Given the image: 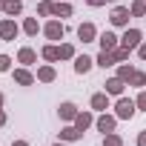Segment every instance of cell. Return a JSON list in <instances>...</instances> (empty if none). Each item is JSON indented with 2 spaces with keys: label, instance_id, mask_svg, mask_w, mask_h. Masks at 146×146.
<instances>
[{
  "label": "cell",
  "instance_id": "6da1fadb",
  "mask_svg": "<svg viewBox=\"0 0 146 146\" xmlns=\"http://www.w3.org/2000/svg\"><path fill=\"white\" fill-rule=\"evenodd\" d=\"M115 115H117V120H132V117L137 115V103H135L132 98L120 95V98L115 100Z\"/></svg>",
  "mask_w": 146,
  "mask_h": 146
},
{
  "label": "cell",
  "instance_id": "7a4b0ae2",
  "mask_svg": "<svg viewBox=\"0 0 146 146\" xmlns=\"http://www.w3.org/2000/svg\"><path fill=\"white\" fill-rule=\"evenodd\" d=\"M43 35H46V40L60 43V40H63V35H66V26H63L57 17H52V20H46V23H43Z\"/></svg>",
  "mask_w": 146,
  "mask_h": 146
},
{
  "label": "cell",
  "instance_id": "3957f363",
  "mask_svg": "<svg viewBox=\"0 0 146 146\" xmlns=\"http://www.w3.org/2000/svg\"><path fill=\"white\" fill-rule=\"evenodd\" d=\"M129 20H132V12H129V6H112V12H109V23L112 26H120V29H126L129 26Z\"/></svg>",
  "mask_w": 146,
  "mask_h": 146
},
{
  "label": "cell",
  "instance_id": "277c9868",
  "mask_svg": "<svg viewBox=\"0 0 146 146\" xmlns=\"http://www.w3.org/2000/svg\"><path fill=\"white\" fill-rule=\"evenodd\" d=\"M140 43H143V32H140V29H129V26H126V32L120 35V46H123V49H129V52H135Z\"/></svg>",
  "mask_w": 146,
  "mask_h": 146
},
{
  "label": "cell",
  "instance_id": "5b68a950",
  "mask_svg": "<svg viewBox=\"0 0 146 146\" xmlns=\"http://www.w3.org/2000/svg\"><path fill=\"white\" fill-rule=\"evenodd\" d=\"M20 32H23V29L17 26L15 17H3V20H0V40H9V43H12Z\"/></svg>",
  "mask_w": 146,
  "mask_h": 146
},
{
  "label": "cell",
  "instance_id": "8992f818",
  "mask_svg": "<svg viewBox=\"0 0 146 146\" xmlns=\"http://www.w3.org/2000/svg\"><path fill=\"white\" fill-rule=\"evenodd\" d=\"M98 35H100V32H98V26H95L92 20H86V23L78 26V40H80V43H98Z\"/></svg>",
  "mask_w": 146,
  "mask_h": 146
},
{
  "label": "cell",
  "instance_id": "52a82bcc",
  "mask_svg": "<svg viewBox=\"0 0 146 146\" xmlns=\"http://www.w3.org/2000/svg\"><path fill=\"white\" fill-rule=\"evenodd\" d=\"M115 126H117V115H109V112H100V117H95V129H98V132H103V135L115 132Z\"/></svg>",
  "mask_w": 146,
  "mask_h": 146
},
{
  "label": "cell",
  "instance_id": "ba28073f",
  "mask_svg": "<svg viewBox=\"0 0 146 146\" xmlns=\"http://www.w3.org/2000/svg\"><path fill=\"white\" fill-rule=\"evenodd\" d=\"M12 80L17 83V86H35V75L29 72V66H17V69H12Z\"/></svg>",
  "mask_w": 146,
  "mask_h": 146
},
{
  "label": "cell",
  "instance_id": "9c48e42d",
  "mask_svg": "<svg viewBox=\"0 0 146 146\" xmlns=\"http://www.w3.org/2000/svg\"><path fill=\"white\" fill-rule=\"evenodd\" d=\"M78 112H80V109H78L75 103H72V100H63V103L57 106V117H60L63 123H75V117H78Z\"/></svg>",
  "mask_w": 146,
  "mask_h": 146
},
{
  "label": "cell",
  "instance_id": "30bf717a",
  "mask_svg": "<svg viewBox=\"0 0 146 146\" xmlns=\"http://www.w3.org/2000/svg\"><path fill=\"white\" fill-rule=\"evenodd\" d=\"M98 43H100V49H103V52H115V49L120 46V37H117L115 32H109V29H106V32H100V35H98Z\"/></svg>",
  "mask_w": 146,
  "mask_h": 146
},
{
  "label": "cell",
  "instance_id": "8fae6325",
  "mask_svg": "<svg viewBox=\"0 0 146 146\" xmlns=\"http://www.w3.org/2000/svg\"><path fill=\"white\" fill-rule=\"evenodd\" d=\"M103 86H106V89H103V92H106V95H109V98H120V95H123V89H126V86H129V83H126V80H120V78H117V75H115V78H109V80H106V83H103Z\"/></svg>",
  "mask_w": 146,
  "mask_h": 146
},
{
  "label": "cell",
  "instance_id": "7c38bea8",
  "mask_svg": "<svg viewBox=\"0 0 146 146\" xmlns=\"http://www.w3.org/2000/svg\"><path fill=\"white\" fill-rule=\"evenodd\" d=\"M37 83H54L57 80V69L52 66V63H43V66H37Z\"/></svg>",
  "mask_w": 146,
  "mask_h": 146
},
{
  "label": "cell",
  "instance_id": "4fadbf2b",
  "mask_svg": "<svg viewBox=\"0 0 146 146\" xmlns=\"http://www.w3.org/2000/svg\"><path fill=\"white\" fill-rule=\"evenodd\" d=\"M89 106H92V112H106V109L112 106V100H109L106 92H95V95L89 98Z\"/></svg>",
  "mask_w": 146,
  "mask_h": 146
},
{
  "label": "cell",
  "instance_id": "5bb4252c",
  "mask_svg": "<svg viewBox=\"0 0 146 146\" xmlns=\"http://www.w3.org/2000/svg\"><path fill=\"white\" fill-rule=\"evenodd\" d=\"M57 135H60V140H63V143H75V140H80V137H83V132H80L75 123H66Z\"/></svg>",
  "mask_w": 146,
  "mask_h": 146
},
{
  "label": "cell",
  "instance_id": "9a60e30c",
  "mask_svg": "<svg viewBox=\"0 0 146 146\" xmlns=\"http://www.w3.org/2000/svg\"><path fill=\"white\" fill-rule=\"evenodd\" d=\"M92 66H95V57H89V54H78L75 57V72L78 75H89Z\"/></svg>",
  "mask_w": 146,
  "mask_h": 146
},
{
  "label": "cell",
  "instance_id": "2e32d148",
  "mask_svg": "<svg viewBox=\"0 0 146 146\" xmlns=\"http://www.w3.org/2000/svg\"><path fill=\"white\" fill-rule=\"evenodd\" d=\"M20 29H23V35H29V37H37V32H43V26L37 23V15H35V17H23Z\"/></svg>",
  "mask_w": 146,
  "mask_h": 146
},
{
  "label": "cell",
  "instance_id": "e0dca14e",
  "mask_svg": "<svg viewBox=\"0 0 146 146\" xmlns=\"http://www.w3.org/2000/svg\"><path fill=\"white\" fill-rule=\"evenodd\" d=\"M17 63H20V66H35V63H37V52H35L32 46H23V49L17 52Z\"/></svg>",
  "mask_w": 146,
  "mask_h": 146
},
{
  "label": "cell",
  "instance_id": "ac0fdd59",
  "mask_svg": "<svg viewBox=\"0 0 146 146\" xmlns=\"http://www.w3.org/2000/svg\"><path fill=\"white\" fill-rule=\"evenodd\" d=\"M40 57H43L46 63H57V60H60V46H54V43H46V46L40 49Z\"/></svg>",
  "mask_w": 146,
  "mask_h": 146
},
{
  "label": "cell",
  "instance_id": "d6986e66",
  "mask_svg": "<svg viewBox=\"0 0 146 146\" xmlns=\"http://www.w3.org/2000/svg\"><path fill=\"white\" fill-rule=\"evenodd\" d=\"M72 3L69 0H54V9H52V17H72Z\"/></svg>",
  "mask_w": 146,
  "mask_h": 146
},
{
  "label": "cell",
  "instance_id": "ffe728a7",
  "mask_svg": "<svg viewBox=\"0 0 146 146\" xmlns=\"http://www.w3.org/2000/svg\"><path fill=\"white\" fill-rule=\"evenodd\" d=\"M3 15L6 17H20L23 15V3L20 0H3Z\"/></svg>",
  "mask_w": 146,
  "mask_h": 146
},
{
  "label": "cell",
  "instance_id": "44dd1931",
  "mask_svg": "<svg viewBox=\"0 0 146 146\" xmlns=\"http://www.w3.org/2000/svg\"><path fill=\"white\" fill-rule=\"evenodd\" d=\"M75 126H78L80 132L92 129V126H95V115H92V112H78V117H75Z\"/></svg>",
  "mask_w": 146,
  "mask_h": 146
},
{
  "label": "cell",
  "instance_id": "7402d4cb",
  "mask_svg": "<svg viewBox=\"0 0 146 146\" xmlns=\"http://www.w3.org/2000/svg\"><path fill=\"white\" fill-rule=\"evenodd\" d=\"M95 66H100V69H112V66H117V60H115L112 52H103V49H100V54L95 57Z\"/></svg>",
  "mask_w": 146,
  "mask_h": 146
},
{
  "label": "cell",
  "instance_id": "603a6c76",
  "mask_svg": "<svg viewBox=\"0 0 146 146\" xmlns=\"http://www.w3.org/2000/svg\"><path fill=\"white\" fill-rule=\"evenodd\" d=\"M129 12H132V17H146V0H132Z\"/></svg>",
  "mask_w": 146,
  "mask_h": 146
},
{
  "label": "cell",
  "instance_id": "cb8c5ba5",
  "mask_svg": "<svg viewBox=\"0 0 146 146\" xmlns=\"http://www.w3.org/2000/svg\"><path fill=\"white\" fill-rule=\"evenodd\" d=\"M132 75H135V66H132V63H120V66H117V78H120V80H126V83H129V80H132Z\"/></svg>",
  "mask_w": 146,
  "mask_h": 146
},
{
  "label": "cell",
  "instance_id": "d4e9b609",
  "mask_svg": "<svg viewBox=\"0 0 146 146\" xmlns=\"http://www.w3.org/2000/svg\"><path fill=\"white\" fill-rule=\"evenodd\" d=\"M52 9H54V0H37V15L40 17H52Z\"/></svg>",
  "mask_w": 146,
  "mask_h": 146
},
{
  "label": "cell",
  "instance_id": "484cf974",
  "mask_svg": "<svg viewBox=\"0 0 146 146\" xmlns=\"http://www.w3.org/2000/svg\"><path fill=\"white\" fill-rule=\"evenodd\" d=\"M129 86H135V89H146V72H140V69H135V75H132V80H129Z\"/></svg>",
  "mask_w": 146,
  "mask_h": 146
},
{
  "label": "cell",
  "instance_id": "4316f807",
  "mask_svg": "<svg viewBox=\"0 0 146 146\" xmlns=\"http://www.w3.org/2000/svg\"><path fill=\"white\" fill-rule=\"evenodd\" d=\"M75 57H78L75 46L72 43H60V60H75Z\"/></svg>",
  "mask_w": 146,
  "mask_h": 146
},
{
  "label": "cell",
  "instance_id": "83f0119b",
  "mask_svg": "<svg viewBox=\"0 0 146 146\" xmlns=\"http://www.w3.org/2000/svg\"><path fill=\"white\" fill-rule=\"evenodd\" d=\"M100 146H123V137L117 132H109V135H103V143Z\"/></svg>",
  "mask_w": 146,
  "mask_h": 146
},
{
  "label": "cell",
  "instance_id": "f1b7e54d",
  "mask_svg": "<svg viewBox=\"0 0 146 146\" xmlns=\"http://www.w3.org/2000/svg\"><path fill=\"white\" fill-rule=\"evenodd\" d=\"M112 54H115V60H117V63H126V60H129V54H132V52H129V49H123V46H117V49H115V52H112Z\"/></svg>",
  "mask_w": 146,
  "mask_h": 146
},
{
  "label": "cell",
  "instance_id": "f546056e",
  "mask_svg": "<svg viewBox=\"0 0 146 146\" xmlns=\"http://www.w3.org/2000/svg\"><path fill=\"white\" fill-rule=\"evenodd\" d=\"M135 103H137V112H146V89H140V92H137Z\"/></svg>",
  "mask_w": 146,
  "mask_h": 146
},
{
  "label": "cell",
  "instance_id": "4dcf8cb0",
  "mask_svg": "<svg viewBox=\"0 0 146 146\" xmlns=\"http://www.w3.org/2000/svg\"><path fill=\"white\" fill-rule=\"evenodd\" d=\"M0 72H12V57L9 54H0Z\"/></svg>",
  "mask_w": 146,
  "mask_h": 146
},
{
  "label": "cell",
  "instance_id": "1f68e13d",
  "mask_svg": "<svg viewBox=\"0 0 146 146\" xmlns=\"http://www.w3.org/2000/svg\"><path fill=\"white\" fill-rule=\"evenodd\" d=\"M135 52H137V57H140V60H143V63H146V40H143V43H140V46H137V49H135Z\"/></svg>",
  "mask_w": 146,
  "mask_h": 146
},
{
  "label": "cell",
  "instance_id": "d6a6232c",
  "mask_svg": "<svg viewBox=\"0 0 146 146\" xmlns=\"http://www.w3.org/2000/svg\"><path fill=\"white\" fill-rule=\"evenodd\" d=\"M135 143H137V146H146V129L137 135V140H135Z\"/></svg>",
  "mask_w": 146,
  "mask_h": 146
},
{
  "label": "cell",
  "instance_id": "836d02e7",
  "mask_svg": "<svg viewBox=\"0 0 146 146\" xmlns=\"http://www.w3.org/2000/svg\"><path fill=\"white\" fill-rule=\"evenodd\" d=\"M83 3H89V6H95V9H98V6H103V3H106V0H83Z\"/></svg>",
  "mask_w": 146,
  "mask_h": 146
},
{
  "label": "cell",
  "instance_id": "e575fe53",
  "mask_svg": "<svg viewBox=\"0 0 146 146\" xmlns=\"http://www.w3.org/2000/svg\"><path fill=\"white\" fill-rule=\"evenodd\" d=\"M6 123H9V117H6V112H3V109H0V129H3Z\"/></svg>",
  "mask_w": 146,
  "mask_h": 146
},
{
  "label": "cell",
  "instance_id": "d590c367",
  "mask_svg": "<svg viewBox=\"0 0 146 146\" xmlns=\"http://www.w3.org/2000/svg\"><path fill=\"white\" fill-rule=\"evenodd\" d=\"M12 146H32L29 140H12Z\"/></svg>",
  "mask_w": 146,
  "mask_h": 146
},
{
  "label": "cell",
  "instance_id": "8d00e7d4",
  "mask_svg": "<svg viewBox=\"0 0 146 146\" xmlns=\"http://www.w3.org/2000/svg\"><path fill=\"white\" fill-rule=\"evenodd\" d=\"M3 103H6V95H3V92H0V109H3Z\"/></svg>",
  "mask_w": 146,
  "mask_h": 146
},
{
  "label": "cell",
  "instance_id": "74e56055",
  "mask_svg": "<svg viewBox=\"0 0 146 146\" xmlns=\"http://www.w3.org/2000/svg\"><path fill=\"white\" fill-rule=\"evenodd\" d=\"M52 146H69V143H63V140H57V143H52Z\"/></svg>",
  "mask_w": 146,
  "mask_h": 146
},
{
  "label": "cell",
  "instance_id": "f35d334b",
  "mask_svg": "<svg viewBox=\"0 0 146 146\" xmlns=\"http://www.w3.org/2000/svg\"><path fill=\"white\" fill-rule=\"evenodd\" d=\"M0 12H3V0H0Z\"/></svg>",
  "mask_w": 146,
  "mask_h": 146
},
{
  "label": "cell",
  "instance_id": "ab89813d",
  "mask_svg": "<svg viewBox=\"0 0 146 146\" xmlns=\"http://www.w3.org/2000/svg\"><path fill=\"white\" fill-rule=\"evenodd\" d=\"M106 3H117V0H106Z\"/></svg>",
  "mask_w": 146,
  "mask_h": 146
}]
</instances>
